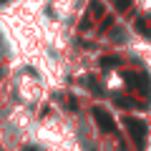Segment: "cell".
<instances>
[{"label": "cell", "mask_w": 151, "mask_h": 151, "mask_svg": "<svg viewBox=\"0 0 151 151\" xmlns=\"http://www.w3.org/2000/svg\"><path fill=\"white\" fill-rule=\"evenodd\" d=\"M116 5H119V10H126L131 5V0H116Z\"/></svg>", "instance_id": "6"}, {"label": "cell", "mask_w": 151, "mask_h": 151, "mask_svg": "<svg viewBox=\"0 0 151 151\" xmlns=\"http://www.w3.org/2000/svg\"><path fill=\"white\" fill-rule=\"evenodd\" d=\"M116 103H119L121 108H131V106H136L134 98H124V96H116Z\"/></svg>", "instance_id": "5"}, {"label": "cell", "mask_w": 151, "mask_h": 151, "mask_svg": "<svg viewBox=\"0 0 151 151\" xmlns=\"http://www.w3.org/2000/svg\"><path fill=\"white\" fill-rule=\"evenodd\" d=\"M124 126L131 131V139L136 141V146L144 149V144H146V124L144 121H136V119H124Z\"/></svg>", "instance_id": "1"}, {"label": "cell", "mask_w": 151, "mask_h": 151, "mask_svg": "<svg viewBox=\"0 0 151 151\" xmlns=\"http://www.w3.org/2000/svg\"><path fill=\"white\" fill-rule=\"evenodd\" d=\"M124 78L131 83V86H136V88H149V76H144V73H139V76H134V73H124Z\"/></svg>", "instance_id": "3"}, {"label": "cell", "mask_w": 151, "mask_h": 151, "mask_svg": "<svg viewBox=\"0 0 151 151\" xmlns=\"http://www.w3.org/2000/svg\"><path fill=\"white\" fill-rule=\"evenodd\" d=\"M25 151H38V149H35V146H28V149H25Z\"/></svg>", "instance_id": "7"}, {"label": "cell", "mask_w": 151, "mask_h": 151, "mask_svg": "<svg viewBox=\"0 0 151 151\" xmlns=\"http://www.w3.org/2000/svg\"><path fill=\"white\" fill-rule=\"evenodd\" d=\"M93 119H96V124L101 126L106 134H113L116 131V124H113V119H111V113L106 111V108H101V106H96L93 108Z\"/></svg>", "instance_id": "2"}, {"label": "cell", "mask_w": 151, "mask_h": 151, "mask_svg": "<svg viewBox=\"0 0 151 151\" xmlns=\"http://www.w3.org/2000/svg\"><path fill=\"white\" fill-rule=\"evenodd\" d=\"M121 58L119 55H106V58H101V68H113V65H119Z\"/></svg>", "instance_id": "4"}]
</instances>
